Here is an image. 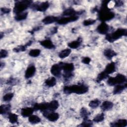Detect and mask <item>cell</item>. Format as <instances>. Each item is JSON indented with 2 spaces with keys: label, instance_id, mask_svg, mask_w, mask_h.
Listing matches in <instances>:
<instances>
[{
  "label": "cell",
  "instance_id": "6da1fadb",
  "mask_svg": "<svg viewBox=\"0 0 127 127\" xmlns=\"http://www.w3.org/2000/svg\"><path fill=\"white\" fill-rule=\"evenodd\" d=\"M109 2L110 1H103L98 11V19L102 22L109 21L115 17V13L108 7Z\"/></svg>",
  "mask_w": 127,
  "mask_h": 127
},
{
  "label": "cell",
  "instance_id": "7a4b0ae2",
  "mask_svg": "<svg viewBox=\"0 0 127 127\" xmlns=\"http://www.w3.org/2000/svg\"><path fill=\"white\" fill-rule=\"evenodd\" d=\"M88 91V87L83 84L73 85L71 86H65L63 88V91L65 94L75 93L77 94H83Z\"/></svg>",
  "mask_w": 127,
  "mask_h": 127
},
{
  "label": "cell",
  "instance_id": "3957f363",
  "mask_svg": "<svg viewBox=\"0 0 127 127\" xmlns=\"http://www.w3.org/2000/svg\"><path fill=\"white\" fill-rule=\"evenodd\" d=\"M127 30L125 28H118L115 32L107 34L105 39L109 42H113L116 40H118L123 36H126Z\"/></svg>",
  "mask_w": 127,
  "mask_h": 127
},
{
  "label": "cell",
  "instance_id": "277c9868",
  "mask_svg": "<svg viewBox=\"0 0 127 127\" xmlns=\"http://www.w3.org/2000/svg\"><path fill=\"white\" fill-rule=\"evenodd\" d=\"M32 3L31 0H22L16 2L13 9V11L16 14L23 12Z\"/></svg>",
  "mask_w": 127,
  "mask_h": 127
},
{
  "label": "cell",
  "instance_id": "5b68a950",
  "mask_svg": "<svg viewBox=\"0 0 127 127\" xmlns=\"http://www.w3.org/2000/svg\"><path fill=\"white\" fill-rule=\"evenodd\" d=\"M126 76L122 74L118 73L115 77H110L107 80V84L110 86H115L126 83Z\"/></svg>",
  "mask_w": 127,
  "mask_h": 127
},
{
  "label": "cell",
  "instance_id": "8992f818",
  "mask_svg": "<svg viewBox=\"0 0 127 127\" xmlns=\"http://www.w3.org/2000/svg\"><path fill=\"white\" fill-rule=\"evenodd\" d=\"M43 116L46 117L49 121L55 122L57 121L59 118V115L58 113L51 111H48V110L43 112Z\"/></svg>",
  "mask_w": 127,
  "mask_h": 127
},
{
  "label": "cell",
  "instance_id": "52a82bcc",
  "mask_svg": "<svg viewBox=\"0 0 127 127\" xmlns=\"http://www.w3.org/2000/svg\"><path fill=\"white\" fill-rule=\"evenodd\" d=\"M79 18V16L77 15H73L68 17H64L59 19L57 23L60 25H63V24H66L68 23L74 22L76 21Z\"/></svg>",
  "mask_w": 127,
  "mask_h": 127
},
{
  "label": "cell",
  "instance_id": "ba28073f",
  "mask_svg": "<svg viewBox=\"0 0 127 127\" xmlns=\"http://www.w3.org/2000/svg\"><path fill=\"white\" fill-rule=\"evenodd\" d=\"M32 8L35 9L37 11L44 12L49 7V3L48 1H45L41 2L39 4H32Z\"/></svg>",
  "mask_w": 127,
  "mask_h": 127
},
{
  "label": "cell",
  "instance_id": "9c48e42d",
  "mask_svg": "<svg viewBox=\"0 0 127 127\" xmlns=\"http://www.w3.org/2000/svg\"><path fill=\"white\" fill-rule=\"evenodd\" d=\"M109 29V25L105 22H102L101 24H100L98 27H97L96 30L98 33L99 34L105 35L107 34Z\"/></svg>",
  "mask_w": 127,
  "mask_h": 127
},
{
  "label": "cell",
  "instance_id": "30bf717a",
  "mask_svg": "<svg viewBox=\"0 0 127 127\" xmlns=\"http://www.w3.org/2000/svg\"><path fill=\"white\" fill-rule=\"evenodd\" d=\"M59 64L64 72H72L74 69V66L72 63H64L60 62Z\"/></svg>",
  "mask_w": 127,
  "mask_h": 127
},
{
  "label": "cell",
  "instance_id": "8fae6325",
  "mask_svg": "<svg viewBox=\"0 0 127 127\" xmlns=\"http://www.w3.org/2000/svg\"><path fill=\"white\" fill-rule=\"evenodd\" d=\"M62 70V67L60 64H53L51 68V73L56 77L60 76L61 74V70Z\"/></svg>",
  "mask_w": 127,
  "mask_h": 127
},
{
  "label": "cell",
  "instance_id": "7c38bea8",
  "mask_svg": "<svg viewBox=\"0 0 127 127\" xmlns=\"http://www.w3.org/2000/svg\"><path fill=\"white\" fill-rule=\"evenodd\" d=\"M48 102L36 103L33 108L34 111L40 110L41 112H44L48 110Z\"/></svg>",
  "mask_w": 127,
  "mask_h": 127
},
{
  "label": "cell",
  "instance_id": "4fadbf2b",
  "mask_svg": "<svg viewBox=\"0 0 127 127\" xmlns=\"http://www.w3.org/2000/svg\"><path fill=\"white\" fill-rule=\"evenodd\" d=\"M40 45L44 48L48 49H52L55 48V46L52 41L50 39H45L39 41Z\"/></svg>",
  "mask_w": 127,
  "mask_h": 127
},
{
  "label": "cell",
  "instance_id": "5bb4252c",
  "mask_svg": "<svg viewBox=\"0 0 127 127\" xmlns=\"http://www.w3.org/2000/svg\"><path fill=\"white\" fill-rule=\"evenodd\" d=\"M36 72V68L34 65H30L27 67L25 72V77L27 79L32 77Z\"/></svg>",
  "mask_w": 127,
  "mask_h": 127
},
{
  "label": "cell",
  "instance_id": "9a60e30c",
  "mask_svg": "<svg viewBox=\"0 0 127 127\" xmlns=\"http://www.w3.org/2000/svg\"><path fill=\"white\" fill-rule=\"evenodd\" d=\"M34 110L33 108L26 107L24 108H22L21 110V115L23 117H29L31 115H32L34 112Z\"/></svg>",
  "mask_w": 127,
  "mask_h": 127
},
{
  "label": "cell",
  "instance_id": "2e32d148",
  "mask_svg": "<svg viewBox=\"0 0 127 127\" xmlns=\"http://www.w3.org/2000/svg\"><path fill=\"white\" fill-rule=\"evenodd\" d=\"M59 19L58 17L54 16H47L45 17L44 18H43L42 20V22L45 24H50L51 23H53L57 21V20Z\"/></svg>",
  "mask_w": 127,
  "mask_h": 127
},
{
  "label": "cell",
  "instance_id": "e0dca14e",
  "mask_svg": "<svg viewBox=\"0 0 127 127\" xmlns=\"http://www.w3.org/2000/svg\"><path fill=\"white\" fill-rule=\"evenodd\" d=\"M82 12L80 11H76L72 8H68L64 10L63 12V15L64 16H73V15H77V14H80Z\"/></svg>",
  "mask_w": 127,
  "mask_h": 127
},
{
  "label": "cell",
  "instance_id": "ac0fdd59",
  "mask_svg": "<svg viewBox=\"0 0 127 127\" xmlns=\"http://www.w3.org/2000/svg\"><path fill=\"white\" fill-rule=\"evenodd\" d=\"M127 126V121L126 119H120L116 122L110 124V126L113 127H125Z\"/></svg>",
  "mask_w": 127,
  "mask_h": 127
},
{
  "label": "cell",
  "instance_id": "d6986e66",
  "mask_svg": "<svg viewBox=\"0 0 127 127\" xmlns=\"http://www.w3.org/2000/svg\"><path fill=\"white\" fill-rule=\"evenodd\" d=\"M126 87H127L126 83H125L124 84L116 85L113 90L114 94H118L121 93L126 88Z\"/></svg>",
  "mask_w": 127,
  "mask_h": 127
},
{
  "label": "cell",
  "instance_id": "ffe728a7",
  "mask_svg": "<svg viewBox=\"0 0 127 127\" xmlns=\"http://www.w3.org/2000/svg\"><path fill=\"white\" fill-rule=\"evenodd\" d=\"M116 68L115 64L114 62H112L107 65L104 71L107 74H110L114 73L116 71Z\"/></svg>",
  "mask_w": 127,
  "mask_h": 127
},
{
  "label": "cell",
  "instance_id": "44dd1931",
  "mask_svg": "<svg viewBox=\"0 0 127 127\" xmlns=\"http://www.w3.org/2000/svg\"><path fill=\"white\" fill-rule=\"evenodd\" d=\"M59 106V102L57 100H53L48 104V111L53 112L56 110Z\"/></svg>",
  "mask_w": 127,
  "mask_h": 127
},
{
  "label": "cell",
  "instance_id": "7402d4cb",
  "mask_svg": "<svg viewBox=\"0 0 127 127\" xmlns=\"http://www.w3.org/2000/svg\"><path fill=\"white\" fill-rule=\"evenodd\" d=\"M104 55L108 60H111L114 57L117 55V53L112 49H108L104 51Z\"/></svg>",
  "mask_w": 127,
  "mask_h": 127
},
{
  "label": "cell",
  "instance_id": "603a6c76",
  "mask_svg": "<svg viewBox=\"0 0 127 127\" xmlns=\"http://www.w3.org/2000/svg\"><path fill=\"white\" fill-rule=\"evenodd\" d=\"M113 103L112 102L108 101H104L102 104L101 106V108L103 111H108L112 108L113 107Z\"/></svg>",
  "mask_w": 127,
  "mask_h": 127
},
{
  "label": "cell",
  "instance_id": "cb8c5ba5",
  "mask_svg": "<svg viewBox=\"0 0 127 127\" xmlns=\"http://www.w3.org/2000/svg\"><path fill=\"white\" fill-rule=\"evenodd\" d=\"M56 83L57 80L54 77H50L47 78L45 81L46 85L50 87L54 86L56 84Z\"/></svg>",
  "mask_w": 127,
  "mask_h": 127
},
{
  "label": "cell",
  "instance_id": "d4e9b609",
  "mask_svg": "<svg viewBox=\"0 0 127 127\" xmlns=\"http://www.w3.org/2000/svg\"><path fill=\"white\" fill-rule=\"evenodd\" d=\"M11 106L10 104L2 105L0 106V114L4 115L9 114Z\"/></svg>",
  "mask_w": 127,
  "mask_h": 127
},
{
  "label": "cell",
  "instance_id": "484cf974",
  "mask_svg": "<svg viewBox=\"0 0 127 127\" xmlns=\"http://www.w3.org/2000/svg\"><path fill=\"white\" fill-rule=\"evenodd\" d=\"M28 121L32 124H36L40 123L41 120L40 118L38 116L34 115H32L29 117Z\"/></svg>",
  "mask_w": 127,
  "mask_h": 127
},
{
  "label": "cell",
  "instance_id": "4316f807",
  "mask_svg": "<svg viewBox=\"0 0 127 127\" xmlns=\"http://www.w3.org/2000/svg\"><path fill=\"white\" fill-rule=\"evenodd\" d=\"M71 53V50L70 49L67 48L61 51L59 54V57L61 59H64L70 54Z\"/></svg>",
  "mask_w": 127,
  "mask_h": 127
},
{
  "label": "cell",
  "instance_id": "83f0119b",
  "mask_svg": "<svg viewBox=\"0 0 127 127\" xmlns=\"http://www.w3.org/2000/svg\"><path fill=\"white\" fill-rule=\"evenodd\" d=\"M28 15L27 12H23L17 14H16L14 16V19L16 21H22L26 19Z\"/></svg>",
  "mask_w": 127,
  "mask_h": 127
},
{
  "label": "cell",
  "instance_id": "f1b7e54d",
  "mask_svg": "<svg viewBox=\"0 0 127 127\" xmlns=\"http://www.w3.org/2000/svg\"><path fill=\"white\" fill-rule=\"evenodd\" d=\"M8 119L11 124H16L18 121V116L15 114L9 113L8 114Z\"/></svg>",
  "mask_w": 127,
  "mask_h": 127
},
{
  "label": "cell",
  "instance_id": "f546056e",
  "mask_svg": "<svg viewBox=\"0 0 127 127\" xmlns=\"http://www.w3.org/2000/svg\"><path fill=\"white\" fill-rule=\"evenodd\" d=\"M81 40H77L76 41H73L68 44V46L71 49H77L78 48L81 44Z\"/></svg>",
  "mask_w": 127,
  "mask_h": 127
},
{
  "label": "cell",
  "instance_id": "4dcf8cb0",
  "mask_svg": "<svg viewBox=\"0 0 127 127\" xmlns=\"http://www.w3.org/2000/svg\"><path fill=\"white\" fill-rule=\"evenodd\" d=\"M108 77V74H107L104 71H103L98 75L96 78V81L97 82H100L102 80L107 78Z\"/></svg>",
  "mask_w": 127,
  "mask_h": 127
},
{
  "label": "cell",
  "instance_id": "1f68e13d",
  "mask_svg": "<svg viewBox=\"0 0 127 127\" xmlns=\"http://www.w3.org/2000/svg\"><path fill=\"white\" fill-rule=\"evenodd\" d=\"M41 53V50L39 49H32L31 50L28 54L30 57H37L38 56H39V55Z\"/></svg>",
  "mask_w": 127,
  "mask_h": 127
},
{
  "label": "cell",
  "instance_id": "d6a6232c",
  "mask_svg": "<svg viewBox=\"0 0 127 127\" xmlns=\"http://www.w3.org/2000/svg\"><path fill=\"white\" fill-rule=\"evenodd\" d=\"M100 101L98 99H96L91 101L89 103V106L91 108L95 109L98 107L100 105Z\"/></svg>",
  "mask_w": 127,
  "mask_h": 127
},
{
  "label": "cell",
  "instance_id": "836d02e7",
  "mask_svg": "<svg viewBox=\"0 0 127 127\" xmlns=\"http://www.w3.org/2000/svg\"><path fill=\"white\" fill-rule=\"evenodd\" d=\"M104 120V115L103 113H101L97 115L94 118L93 121L95 123L101 122Z\"/></svg>",
  "mask_w": 127,
  "mask_h": 127
},
{
  "label": "cell",
  "instance_id": "e575fe53",
  "mask_svg": "<svg viewBox=\"0 0 127 127\" xmlns=\"http://www.w3.org/2000/svg\"><path fill=\"white\" fill-rule=\"evenodd\" d=\"M89 114H90L89 112L85 108L83 107L81 109V110H80V115L83 118V120L88 119V116L89 115Z\"/></svg>",
  "mask_w": 127,
  "mask_h": 127
},
{
  "label": "cell",
  "instance_id": "d590c367",
  "mask_svg": "<svg viewBox=\"0 0 127 127\" xmlns=\"http://www.w3.org/2000/svg\"><path fill=\"white\" fill-rule=\"evenodd\" d=\"M13 96L14 94L13 93H8L3 95L2 99L5 102H9L11 100V99L13 97Z\"/></svg>",
  "mask_w": 127,
  "mask_h": 127
},
{
  "label": "cell",
  "instance_id": "8d00e7d4",
  "mask_svg": "<svg viewBox=\"0 0 127 127\" xmlns=\"http://www.w3.org/2000/svg\"><path fill=\"white\" fill-rule=\"evenodd\" d=\"M92 121L91 120L86 119H84L83 121L82 122V123L79 125V126H81V127H91L92 126Z\"/></svg>",
  "mask_w": 127,
  "mask_h": 127
},
{
  "label": "cell",
  "instance_id": "74e56055",
  "mask_svg": "<svg viewBox=\"0 0 127 127\" xmlns=\"http://www.w3.org/2000/svg\"><path fill=\"white\" fill-rule=\"evenodd\" d=\"M96 20H95V19L89 18V19L84 20L83 22V24L86 26H89V25L94 24L96 22Z\"/></svg>",
  "mask_w": 127,
  "mask_h": 127
},
{
  "label": "cell",
  "instance_id": "f35d334b",
  "mask_svg": "<svg viewBox=\"0 0 127 127\" xmlns=\"http://www.w3.org/2000/svg\"><path fill=\"white\" fill-rule=\"evenodd\" d=\"M27 46L26 45H21L17 47H15L13 49V51L15 52H23L26 50Z\"/></svg>",
  "mask_w": 127,
  "mask_h": 127
},
{
  "label": "cell",
  "instance_id": "ab89813d",
  "mask_svg": "<svg viewBox=\"0 0 127 127\" xmlns=\"http://www.w3.org/2000/svg\"><path fill=\"white\" fill-rule=\"evenodd\" d=\"M0 58H5L8 56V53L7 51H6L5 50L2 49L0 50Z\"/></svg>",
  "mask_w": 127,
  "mask_h": 127
},
{
  "label": "cell",
  "instance_id": "60d3db41",
  "mask_svg": "<svg viewBox=\"0 0 127 127\" xmlns=\"http://www.w3.org/2000/svg\"><path fill=\"white\" fill-rule=\"evenodd\" d=\"M82 63L84 64H89V63L91 62V59L90 58H89V57H84L81 61Z\"/></svg>",
  "mask_w": 127,
  "mask_h": 127
},
{
  "label": "cell",
  "instance_id": "b9f144b4",
  "mask_svg": "<svg viewBox=\"0 0 127 127\" xmlns=\"http://www.w3.org/2000/svg\"><path fill=\"white\" fill-rule=\"evenodd\" d=\"M1 12L3 14H6L8 13L10 11V9L7 7H1L0 8Z\"/></svg>",
  "mask_w": 127,
  "mask_h": 127
},
{
  "label": "cell",
  "instance_id": "7bdbcfd3",
  "mask_svg": "<svg viewBox=\"0 0 127 127\" xmlns=\"http://www.w3.org/2000/svg\"><path fill=\"white\" fill-rule=\"evenodd\" d=\"M123 2L122 1H120V0H118V1H115V6H117V7H119V6H121L122 5H123Z\"/></svg>",
  "mask_w": 127,
  "mask_h": 127
}]
</instances>
